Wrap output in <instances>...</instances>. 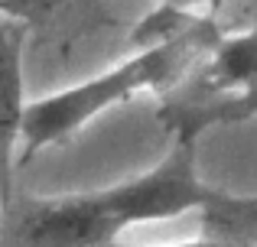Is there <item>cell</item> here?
Returning a JSON list of instances; mask_svg holds the SVG:
<instances>
[{"mask_svg": "<svg viewBox=\"0 0 257 247\" xmlns=\"http://www.w3.org/2000/svg\"><path fill=\"white\" fill-rule=\"evenodd\" d=\"M195 146L192 140H173L153 169L104 189L10 198L0 247H107L134 224L205 211L225 189L199 176Z\"/></svg>", "mask_w": 257, "mask_h": 247, "instance_id": "1", "label": "cell"}, {"mask_svg": "<svg viewBox=\"0 0 257 247\" xmlns=\"http://www.w3.org/2000/svg\"><path fill=\"white\" fill-rule=\"evenodd\" d=\"M225 36L218 20L202 13L189 30H182L176 39L153 49H140L137 56L117 62L114 69L88 78L82 85L62 88L49 98L30 101L20 121L17 159L30 163L46 146H56L62 140L75 137L82 127H88L98 114L120 101H131L137 91H157L173 95L179 85L208 59V52Z\"/></svg>", "mask_w": 257, "mask_h": 247, "instance_id": "2", "label": "cell"}, {"mask_svg": "<svg viewBox=\"0 0 257 247\" xmlns=\"http://www.w3.org/2000/svg\"><path fill=\"white\" fill-rule=\"evenodd\" d=\"M257 82V26L238 36H221L208 59L173 91V101H208V98L234 95Z\"/></svg>", "mask_w": 257, "mask_h": 247, "instance_id": "3", "label": "cell"}, {"mask_svg": "<svg viewBox=\"0 0 257 247\" xmlns=\"http://www.w3.org/2000/svg\"><path fill=\"white\" fill-rule=\"evenodd\" d=\"M23 91V26L0 17V205L13 198V159H17L20 121L26 111Z\"/></svg>", "mask_w": 257, "mask_h": 247, "instance_id": "4", "label": "cell"}, {"mask_svg": "<svg viewBox=\"0 0 257 247\" xmlns=\"http://www.w3.org/2000/svg\"><path fill=\"white\" fill-rule=\"evenodd\" d=\"M157 117L173 133V140L199 143V137L205 130H212V127L254 121L257 117V82L244 91L208 98V101H173V98H166L163 108L157 111Z\"/></svg>", "mask_w": 257, "mask_h": 247, "instance_id": "5", "label": "cell"}, {"mask_svg": "<svg viewBox=\"0 0 257 247\" xmlns=\"http://www.w3.org/2000/svg\"><path fill=\"white\" fill-rule=\"evenodd\" d=\"M199 17L202 13L176 10L170 4H157V10H150L137 26H134L131 46H137V52L140 49H153V46H163V43H170V39H176L182 30H189Z\"/></svg>", "mask_w": 257, "mask_h": 247, "instance_id": "6", "label": "cell"}, {"mask_svg": "<svg viewBox=\"0 0 257 247\" xmlns=\"http://www.w3.org/2000/svg\"><path fill=\"white\" fill-rule=\"evenodd\" d=\"M62 0H0V17L13 20V23H36L56 13Z\"/></svg>", "mask_w": 257, "mask_h": 247, "instance_id": "7", "label": "cell"}, {"mask_svg": "<svg viewBox=\"0 0 257 247\" xmlns=\"http://www.w3.org/2000/svg\"><path fill=\"white\" fill-rule=\"evenodd\" d=\"M157 4H170L176 10H189V13H208L212 17L225 0H157Z\"/></svg>", "mask_w": 257, "mask_h": 247, "instance_id": "8", "label": "cell"}, {"mask_svg": "<svg viewBox=\"0 0 257 247\" xmlns=\"http://www.w3.org/2000/svg\"><path fill=\"white\" fill-rule=\"evenodd\" d=\"M107 247H234V244H218V241H205V237H195V241H179V244H107Z\"/></svg>", "mask_w": 257, "mask_h": 247, "instance_id": "9", "label": "cell"}]
</instances>
